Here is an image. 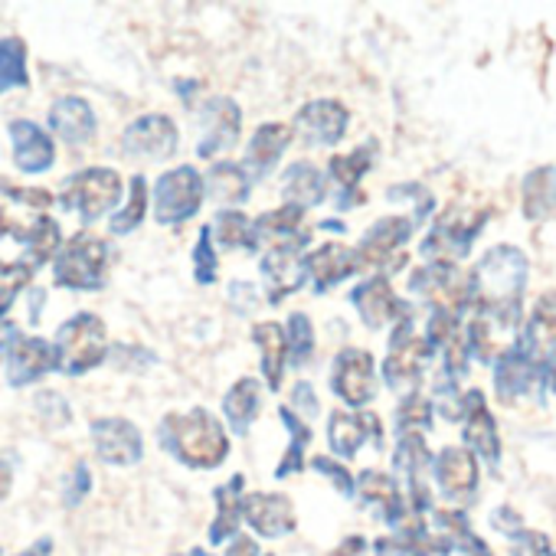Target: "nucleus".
<instances>
[{"instance_id": "36", "label": "nucleus", "mask_w": 556, "mask_h": 556, "mask_svg": "<svg viewBox=\"0 0 556 556\" xmlns=\"http://www.w3.org/2000/svg\"><path fill=\"white\" fill-rule=\"evenodd\" d=\"M242 484H245V478L236 475L223 488H216V520L210 527L213 543H223L226 536H236L239 517H242Z\"/></svg>"}, {"instance_id": "16", "label": "nucleus", "mask_w": 556, "mask_h": 556, "mask_svg": "<svg viewBox=\"0 0 556 556\" xmlns=\"http://www.w3.org/2000/svg\"><path fill=\"white\" fill-rule=\"evenodd\" d=\"M122 148L128 157L141 161H164L177 151V125L167 115H144L125 128Z\"/></svg>"}, {"instance_id": "34", "label": "nucleus", "mask_w": 556, "mask_h": 556, "mask_svg": "<svg viewBox=\"0 0 556 556\" xmlns=\"http://www.w3.org/2000/svg\"><path fill=\"white\" fill-rule=\"evenodd\" d=\"M523 213L533 223H543L556 213V167H536L523 180Z\"/></svg>"}, {"instance_id": "8", "label": "nucleus", "mask_w": 556, "mask_h": 556, "mask_svg": "<svg viewBox=\"0 0 556 556\" xmlns=\"http://www.w3.org/2000/svg\"><path fill=\"white\" fill-rule=\"evenodd\" d=\"M517 351L549 387H556V292L543 295L533 305L527 325L520 328Z\"/></svg>"}, {"instance_id": "9", "label": "nucleus", "mask_w": 556, "mask_h": 556, "mask_svg": "<svg viewBox=\"0 0 556 556\" xmlns=\"http://www.w3.org/2000/svg\"><path fill=\"white\" fill-rule=\"evenodd\" d=\"M200 203H203V177L190 164L174 167V170L157 177V184H154V219L161 226L187 223L190 216H197Z\"/></svg>"}, {"instance_id": "52", "label": "nucleus", "mask_w": 556, "mask_h": 556, "mask_svg": "<svg viewBox=\"0 0 556 556\" xmlns=\"http://www.w3.org/2000/svg\"><path fill=\"white\" fill-rule=\"evenodd\" d=\"M226 556H258V546L249 536H232V546L226 549Z\"/></svg>"}, {"instance_id": "14", "label": "nucleus", "mask_w": 556, "mask_h": 556, "mask_svg": "<svg viewBox=\"0 0 556 556\" xmlns=\"http://www.w3.org/2000/svg\"><path fill=\"white\" fill-rule=\"evenodd\" d=\"M351 302H354L361 321H364L370 331H380V328L396 325V321H403L406 315H413L409 305L396 299V292H393V286H390V278H387V275H374V278H367V282H361V286L351 292Z\"/></svg>"}, {"instance_id": "3", "label": "nucleus", "mask_w": 556, "mask_h": 556, "mask_svg": "<svg viewBox=\"0 0 556 556\" xmlns=\"http://www.w3.org/2000/svg\"><path fill=\"white\" fill-rule=\"evenodd\" d=\"M56 367L70 377L96 370L109 354V334L99 315H73L56 334Z\"/></svg>"}, {"instance_id": "44", "label": "nucleus", "mask_w": 556, "mask_h": 556, "mask_svg": "<svg viewBox=\"0 0 556 556\" xmlns=\"http://www.w3.org/2000/svg\"><path fill=\"white\" fill-rule=\"evenodd\" d=\"M34 268L27 262H0V315H4L14 299L30 286Z\"/></svg>"}, {"instance_id": "38", "label": "nucleus", "mask_w": 556, "mask_h": 556, "mask_svg": "<svg viewBox=\"0 0 556 556\" xmlns=\"http://www.w3.org/2000/svg\"><path fill=\"white\" fill-rule=\"evenodd\" d=\"M210 236L223 245V249H255V232H252V219L239 210H219Z\"/></svg>"}, {"instance_id": "17", "label": "nucleus", "mask_w": 556, "mask_h": 556, "mask_svg": "<svg viewBox=\"0 0 556 556\" xmlns=\"http://www.w3.org/2000/svg\"><path fill=\"white\" fill-rule=\"evenodd\" d=\"M50 370H56V351L50 341L27 338V334H14L8 341V383L11 387L37 383Z\"/></svg>"}, {"instance_id": "1", "label": "nucleus", "mask_w": 556, "mask_h": 556, "mask_svg": "<svg viewBox=\"0 0 556 556\" xmlns=\"http://www.w3.org/2000/svg\"><path fill=\"white\" fill-rule=\"evenodd\" d=\"M161 445L177 455L184 465L193 468H216L229 455V439L219 426L216 416L206 409H187V413H170L161 419Z\"/></svg>"}, {"instance_id": "51", "label": "nucleus", "mask_w": 556, "mask_h": 556, "mask_svg": "<svg viewBox=\"0 0 556 556\" xmlns=\"http://www.w3.org/2000/svg\"><path fill=\"white\" fill-rule=\"evenodd\" d=\"M86 491H89V468H86V465H76V468H73L70 491H66V504H76L79 497H86Z\"/></svg>"}, {"instance_id": "47", "label": "nucleus", "mask_w": 556, "mask_h": 556, "mask_svg": "<svg viewBox=\"0 0 556 556\" xmlns=\"http://www.w3.org/2000/svg\"><path fill=\"white\" fill-rule=\"evenodd\" d=\"M27 245H30V252H34V262L40 265V262H47V258H53V252H60V226L47 216L40 226H37V232L27 239Z\"/></svg>"}, {"instance_id": "4", "label": "nucleus", "mask_w": 556, "mask_h": 556, "mask_svg": "<svg viewBox=\"0 0 556 556\" xmlns=\"http://www.w3.org/2000/svg\"><path fill=\"white\" fill-rule=\"evenodd\" d=\"M105 265H109L105 239L92 232H76L53 262L56 286L73 289V292H96L105 282Z\"/></svg>"}, {"instance_id": "2", "label": "nucleus", "mask_w": 556, "mask_h": 556, "mask_svg": "<svg viewBox=\"0 0 556 556\" xmlns=\"http://www.w3.org/2000/svg\"><path fill=\"white\" fill-rule=\"evenodd\" d=\"M471 278V308H520L527 289V258L514 245H494L481 255Z\"/></svg>"}, {"instance_id": "56", "label": "nucleus", "mask_w": 556, "mask_h": 556, "mask_svg": "<svg viewBox=\"0 0 556 556\" xmlns=\"http://www.w3.org/2000/svg\"><path fill=\"white\" fill-rule=\"evenodd\" d=\"M190 556H206V553H203V549H193V553H190Z\"/></svg>"}, {"instance_id": "42", "label": "nucleus", "mask_w": 556, "mask_h": 556, "mask_svg": "<svg viewBox=\"0 0 556 556\" xmlns=\"http://www.w3.org/2000/svg\"><path fill=\"white\" fill-rule=\"evenodd\" d=\"M286 341H289V361L295 367L308 364V357L315 354V328H312V318L295 312L289 318V331H286Z\"/></svg>"}, {"instance_id": "28", "label": "nucleus", "mask_w": 556, "mask_h": 556, "mask_svg": "<svg viewBox=\"0 0 556 556\" xmlns=\"http://www.w3.org/2000/svg\"><path fill=\"white\" fill-rule=\"evenodd\" d=\"M354 491L361 494V501L367 504V507H374L387 523H400L406 514H413L409 510V504H406V497H403V491H400V484H396V478H390V475H383V471H364L361 478H357V484H354Z\"/></svg>"}, {"instance_id": "22", "label": "nucleus", "mask_w": 556, "mask_h": 556, "mask_svg": "<svg viewBox=\"0 0 556 556\" xmlns=\"http://www.w3.org/2000/svg\"><path fill=\"white\" fill-rule=\"evenodd\" d=\"M543 387H546V380L530 367V361L517 348L494 364V390H497L501 403H520L527 396L543 400Z\"/></svg>"}, {"instance_id": "19", "label": "nucleus", "mask_w": 556, "mask_h": 556, "mask_svg": "<svg viewBox=\"0 0 556 556\" xmlns=\"http://www.w3.org/2000/svg\"><path fill=\"white\" fill-rule=\"evenodd\" d=\"M92 442H96L99 458L109 465H135V462H141V452H144L138 426L128 419H118V416L96 419L92 422Z\"/></svg>"}, {"instance_id": "33", "label": "nucleus", "mask_w": 556, "mask_h": 556, "mask_svg": "<svg viewBox=\"0 0 556 556\" xmlns=\"http://www.w3.org/2000/svg\"><path fill=\"white\" fill-rule=\"evenodd\" d=\"M282 193H286V203L299 206V210H308V206H318L325 203L328 197V180L325 174L308 164V161H299L286 170V180H282Z\"/></svg>"}, {"instance_id": "50", "label": "nucleus", "mask_w": 556, "mask_h": 556, "mask_svg": "<svg viewBox=\"0 0 556 556\" xmlns=\"http://www.w3.org/2000/svg\"><path fill=\"white\" fill-rule=\"evenodd\" d=\"M302 413V416H315L318 413V393H315V387L312 383H299L295 390H292V413Z\"/></svg>"}, {"instance_id": "10", "label": "nucleus", "mask_w": 556, "mask_h": 556, "mask_svg": "<svg viewBox=\"0 0 556 556\" xmlns=\"http://www.w3.org/2000/svg\"><path fill=\"white\" fill-rule=\"evenodd\" d=\"M429 361H432V344L426 341V334H416L413 315H406L403 321H396V331L390 338V357L383 361V380L393 390L413 387V383H419Z\"/></svg>"}, {"instance_id": "6", "label": "nucleus", "mask_w": 556, "mask_h": 556, "mask_svg": "<svg viewBox=\"0 0 556 556\" xmlns=\"http://www.w3.org/2000/svg\"><path fill=\"white\" fill-rule=\"evenodd\" d=\"M465 341L471 357L494 367L520 341V308H475Z\"/></svg>"}, {"instance_id": "11", "label": "nucleus", "mask_w": 556, "mask_h": 556, "mask_svg": "<svg viewBox=\"0 0 556 556\" xmlns=\"http://www.w3.org/2000/svg\"><path fill=\"white\" fill-rule=\"evenodd\" d=\"M122 197V177L112 167H89L79 170L66 180L63 187V200L66 206H73L86 223L99 219L102 213H109Z\"/></svg>"}, {"instance_id": "54", "label": "nucleus", "mask_w": 556, "mask_h": 556, "mask_svg": "<svg viewBox=\"0 0 556 556\" xmlns=\"http://www.w3.org/2000/svg\"><path fill=\"white\" fill-rule=\"evenodd\" d=\"M50 549H53V543H50V536H43L40 543H34V546L24 549L21 556H50Z\"/></svg>"}, {"instance_id": "55", "label": "nucleus", "mask_w": 556, "mask_h": 556, "mask_svg": "<svg viewBox=\"0 0 556 556\" xmlns=\"http://www.w3.org/2000/svg\"><path fill=\"white\" fill-rule=\"evenodd\" d=\"M11 478H14V475H11V465H8L4 458H0V497H4V494L11 491Z\"/></svg>"}, {"instance_id": "48", "label": "nucleus", "mask_w": 556, "mask_h": 556, "mask_svg": "<svg viewBox=\"0 0 556 556\" xmlns=\"http://www.w3.org/2000/svg\"><path fill=\"white\" fill-rule=\"evenodd\" d=\"M37 416L50 426V429H63L66 422H70V406H66V400L60 396V393H53V390H43L40 396H37Z\"/></svg>"}, {"instance_id": "39", "label": "nucleus", "mask_w": 556, "mask_h": 556, "mask_svg": "<svg viewBox=\"0 0 556 556\" xmlns=\"http://www.w3.org/2000/svg\"><path fill=\"white\" fill-rule=\"evenodd\" d=\"M30 73H27V47L17 37L0 40V96L11 89H27Z\"/></svg>"}, {"instance_id": "53", "label": "nucleus", "mask_w": 556, "mask_h": 556, "mask_svg": "<svg viewBox=\"0 0 556 556\" xmlns=\"http://www.w3.org/2000/svg\"><path fill=\"white\" fill-rule=\"evenodd\" d=\"M364 553V536H348L341 546H334L328 556H361Z\"/></svg>"}, {"instance_id": "37", "label": "nucleus", "mask_w": 556, "mask_h": 556, "mask_svg": "<svg viewBox=\"0 0 556 556\" xmlns=\"http://www.w3.org/2000/svg\"><path fill=\"white\" fill-rule=\"evenodd\" d=\"M258 400H262V387H258L255 380H249V377L239 380V383L226 393L223 409H226V419H229V426H232L236 435H245L249 426L255 422V416H258Z\"/></svg>"}, {"instance_id": "32", "label": "nucleus", "mask_w": 556, "mask_h": 556, "mask_svg": "<svg viewBox=\"0 0 556 556\" xmlns=\"http://www.w3.org/2000/svg\"><path fill=\"white\" fill-rule=\"evenodd\" d=\"M292 138H295L292 125H278V122L262 125V128L252 135V141H249L245 164H249L255 174H268L278 161H282V154H286V148L292 144Z\"/></svg>"}, {"instance_id": "49", "label": "nucleus", "mask_w": 556, "mask_h": 556, "mask_svg": "<svg viewBox=\"0 0 556 556\" xmlns=\"http://www.w3.org/2000/svg\"><path fill=\"white\" fill-rule=\"evenodd\" d=\"M312 468H315V471H321V475H328L341 494H348V497L354 494V478H351V471H348L341 462H331V458L318 455V458H312Z\"/></svg>"}, {"instance_id": "23", "label": "nucleus", "mask_w": 556, "mask_h": 556, "mask_svg": "<svg viewBox=\"0 0 556 556\" xmlns=\"http://www.w3.org/2000/svg\"><path fill=\"white\" fill-rule=\"evenodd\" d=\"M367 439H374L377 445L383 442V429H380V419L374 413H367V409H361V413H344V409L331 413V419H328V442H331L334 455L354 458L364 448Z\"/></svg>"}, {"instance_id": "46", "label": "nucleus", "mask_w": 556, "mask_h": 556, "mask_svg": "<svg viewBox=\"0 0 556 556\" xmlns=\"http://www.w3.org/2000/svg\"><path fill=\"white\" fill-rule=\"evenodd\" d=\"M507 536H510L514 556H556V549L549 546V540H546L540 530L517 527V530H510Z\"/></svg>"}, {"instance_id": "45", "label": "nucleus", "mask_w": 556, "mask_h": 556, "mask_svg": "<svg viewBox=\"0 0 556 556\" xmlns=\"http://www.w3.org/2000/svg\"><path fill=\"white\" fill-rule=\"evenodd\" d=\"M193 278H197L200 286L216 282V252H213L210 226H203L200 236H197V249H193Z\"/></svg>"}, {"instance_id": "18", "label": "nucleus", "mask_w": 556, "mask_h": 556, "mask_svg": "<svg viewBox=\"0 0 556 556\" xmlns=\"http://www.w3.org/2000/svg\"><path fill=\"white\" fill-rule=\"evenodd\" d=\"M432 475L448 501H471L478 491V462L471 448L448 445L432 458Z\"/></svg>"}, {"instance_id": "12", "label": "nucleus", "mask_w": 556, "mask_h": 556, "mask_svg": "<svg viewBox=\"0 0 556 556\" xmlns=\"http://www.w3.org/2000/svg\"><path fill=\"white\" fill-rule=\"evenodd\" d=\"M413 229H416L413 216H387V219L374 223L367 229V236L361 239V245L354 249L357 268H383V271L400 268L406 262V252H400V249L406 245Z\"/></svg>"}, {"instance_id": "25", "label": "nucleus", "mask_w": 556, "mask_h": 556, "mask_svg": "<svg viewBox=\"0 0 556 556\" xmlns=\"http://www.w3.org/2000/svg\"><path fill=\"white\" fill-rule=\"evenodd\" d=\"M462 422H465V442L481 458H488V465H497L501 439H497V426H494V416L488 413V403H484L481 390H468L462 396Z\"/></svg>"}, {"instance_id": "29", "label": "nucleus", "mask_w": 556, "mask_h": 556, "mask_svg": "<svg viewBox=\"0 0 556 556\" xmlns=\"http://www.w3.org/2000/svg\"><path fill=\"white\" fill-rule=\"evenodd\" d=\"M50 128L56 131L60 141L73 144V148H83L96 138V112L86 99H76V96H66L60 102H53L50 109Z\"/></svg>"}, {"instance_id": "20", "label": "nucleus", "mask_w": 556, "mask_h": 556, "mask_svg": "<svg viewBox=\"0 0 556 556\" xmlns=\"http://www.w3.org/2000/svg\"><path fill=\"white\" fill-rule=\"evenodd\" d=\"M242 131V112L232 99H210L203 109V135H200V157H213L229 151L239 141Z\"/></svg>"}, {"instance_id": "26", "label": "nucleus", "mask_w": 556, "mask_h": 556, "mask_svg": "<svg viewBox=\"0 0 556 556\" xmlns=\"http://www.w3.org/2000/svg\"><path fill=\"white\" fill-rule=\"evenodd\" d=\"M242 517L262 536H286L295 530V507L286 494H249L242 497Z\"/></svg>"}, {"instance_id": "24", "label": "nucleus", "mask_w": 556, "mask_h": 556, "mask_svg": "<svg viewBox=\"0 0 556 556\" xmlns=\"http://www.w3.org/2000/svg\"><path fill=\"white\" fill-rule=\"evenodd\" d=\"M305 278L315 282V292H331L334 286H341L344 278H351L357 271V255L354 249L341 245V242H325L315 252H308L305 258Z\"/></svg>"}, {"instance_id": "13", "label": "nucleus", "mask_w": 556, "mask_h": 556, "mask_svg": "<svg viewBox=\"0 0 556 556\" xmlns=\"http://www.w3.org/2000/svg\"><path fill=\"white\" fill-rule=\"evenodd\" d=\"M331 390L354 409L367 406L377 393V380H374V357L367 351L348 348L334 357L331 367Z\"/></svg>"}, {"instance_id": "27", "label": "nucleus", "mask_w": 556, "mask_h": 556, "mask_svg": "<svg viewBox=\"0 0 556 556\" xmlns=\"http://www.w3.org/2000/svg\"><path fill=\"white\" fill-rule=\"evenodd\" d=\"M262 275H265V286H268V302L278 305L282 299H289L292 292L302 289L305 262H302L299 249H268L262 258Z\"/></svg>"}, {"instance_id": "41", "label": "nucleus", "mask_w": 556, "mask_h": 556, "mask_svg": "<svg viewBox=\"0 0 556 556\" xmlns=\"http://www.w3.org/2000/svg\"><path fill=\"white\" fill-rule=\"evenodd\" d=\"M396 426L400 435H422L432 426V403L422 393H409L400 409H396Z\"/></svg>"}, {"instance_id": "43", "label": "nucleus", "mask_w": 556, "mask_h": 556, "mask_svg": "<svg viewBox=\"0 0 556 556\" xmlns=\"http://www.w3.org/2000/svg\"><path fill=\"white\" fill-rule=\"evenodd\" d=\"M144 213H148V184H144V177H135L131 180V197H128L125 210L115 213V219H112V232L115 236H125V232L138 229L141 219H144Z\"/></svg>"}, {"instance_id": "31", "label": "nucleus", "mask_w": 556, "mask_h": 556, "mask_svg": "<svg viewBox=\"0 0 556 556\" xmlns=\"http://www.w3.org/2000/svg\"><path fill=\"white\" fill-rule=\"evenodd\" d=\"M374 144H361V148H354L351 154H334L331 157V177H334V184L341 187V210L344 206H357L364 197H361V180H364V174L370 170V164H374Z\"/></svg>"}, {"instance_id": "35", "label": "nucleus", "mask_w": 556, "mask_h": 556, "mask_svg": "<svg viewBox=\"0 0 556 556\" xmlns=\"http://www.w3.org/2000/svg\"><path fill=\"white\" fill-rule=\"evenodd\" d=\"M203 190H210V197L216 203H245V197L252 190V180H249L245 167L219 161V164L210 167V174L203 180Z\"/></svg>"}, {"instance_id": "30", "label": "nucleus", "mask_w": 556, "mask_h": 556, "mask_svg": "<svg viewBox=\"0 0 556 556\" xmlns=\"http://www.w3.org/2000/svg\"><path fill=\"white\" fill-rule=\"evenodd\" d=\"M252 341H255L258 351H262V374H265V383H268L271 393H278V390H282L286 367H289V341H286V331L278 328L275 321H265V325H255Z\"/></svg>"}, {"instance_id": "40", "label": "nucleus", "mask_w": 556, "mask_h": 556, "mask_svg": "<svg viewBox=\"0 0 556 556\" xmlns=\"http://www.w3.org/2000/svg\"><path fill=\"white\" fill-rule=\"evenodd\" d=\"M278 416H282V422L289 426V432L295 435V442L289 445V452H286V458H282V465L275 468V475L278 478H289L292 471H302V458H305V448H308V442H312V429L302 422V416L299 413H292L289 406H282L278 409Z\"/></svg>"}, {"instance_id": "15", "label": "nucleus", "mask_w": 556, "mask_h": 556, "mask_svg": "<svg viewBox=\"0 0 556 556\" xmlns=\"http://www.w3.org/2000/svg\"><path fill=\"white\" fill-rule=\"evenodd\" d=\"M348 118L351 112L338 102V99H315L308 105H302V112L295 115L292 131L305 138V144H321L331 148L344 138L348 131Z\"/></svg>"}, {"instance_id": "21", "label": "nucleus", "mask_w": 556, "mask_h": 556, "mask_svg": "<svg viewBox=\"0 0 556 556\" xmlns=\"http://www.w3.org/2000/svg\"><path fill=\"white\" fill-rule=\"evenodd\" d=\"M11 144H14V164L24 174H43L56 164V144L37 122H11L8 125Z\"/></svg>"}, {"instance_id": "5", "label": "nucleus", "mask_w": 556, "mask_h": 556, "mask_svg": "<svg viewBox=\"0 0 556 556\" xmlns=\"http://www.w3.org/2000/svg\"><path fill=\"white\" fill-rule=\"evenodd\" d=\"M488 219V210H468V206H452L445 210L432 232L422 242V255L429 262H442V265H455L458 258L468 255L471 242L478 239L481 226Z\"/></svg>"}, {"instance_id": "7", "label": "nucleus", "mask_w": 556, "mask_h": 556, "mask_svg": "<svg viewBox=\"0 0 556 556\" xmlns=\"http://www.w3.org/2000/svg\"><path fill=\"white\" fill-rule=\"evenodd\" d=\"M409 292L419 295L422 302H429L432 312H445V315L462 318V312L471 308V278L462 275L455 265L429 262L426 268L413 271Z\"/></svg>"}]
</instances>
